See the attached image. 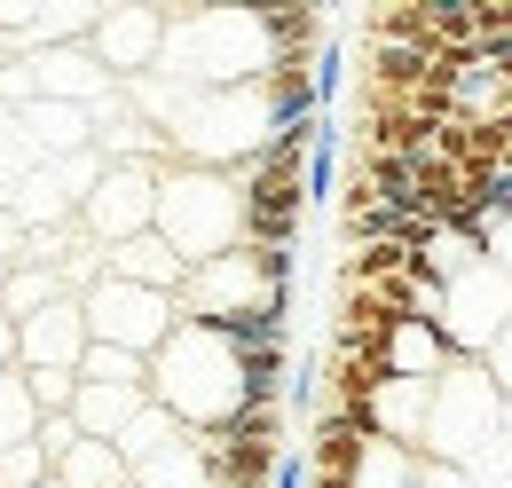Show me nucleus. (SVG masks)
<instances>
[{"instance_id":"23","label":"nucleus","mask_w":512,"mask_h":488,"mask_svg":"<svg viewBox=\"0 0 512 488\" xmlns=\"http://www.w3.org/2000/svg\"><path fill=\"white\" fill-rule=\"evenodd\" d=\"M79 378H87V386H142V378H150V363H142V355H119V347H95V339H87Z\"/></svg>"},{"instance_id":"33","label":"nucleus","mask_w":512,"mask_h":488,"mask_svg":"<svg viewBox=\"0 0 512 488\" xmlns=\"http://www.w3.org/2000/svg\"><path fill=\"white\" fill-rule=\"evenodd\" d=\"M40 488H56V473H48V481H40Z\"/></svg>"},{"instance_id":"32","label":"nucleus","mask_w":512,"mask_h":488,"mask_svg":"<svg viewBox=\"0 0 512 488\" xmlns=\"http://www.w3.org/2000/svg\"><path fill=\"white\" fill-rule=\"evenodd\" d=\"M0 63H8V40H0Z\"/></svg>"},{"instance_id":"2","label":"nucleus","mask_w":512,"mask_h":488,"mask_svg":"<svg viewBox=\"0 0 512 488\" xmlns=\"http://www.w3.org/2000/svg\"><path fill=\"white\" fill-rule=\"evenodd\" d=\"M268 32L260 8H174L166 16V48H158V79L174 87H260L268 79Z\"/></svg>"},{"instance_id":"18","label":"nucleus","mask_w":512,"mask_h":488,"mask_svg":"<svg viewBox=\"0 0 512 488\" xmlns=\"http://www.w3.org/2000/svg\"><path fill=\"white\" fill-rule=\"evenodd\" d=\"M418 473H426V457L418 449H402V441H363L355 449V465L347 473H323V481H339V488H418Z\"/></svg>"},{"instance_id":"11","label":"nucleus","mask_w":512,"mask_h":488,"mask_svg":"<svg viewBox=\"0 0 512 488\" xmlns=\"http://www.w3.org/2000/svg\"><path fill=\"white\" fill-rule=\"evenodd\" d=\"M158 48H166V8H95L87 56L103 63L119 87H127V79H150V71H158Z\"/></svg>"},{"instance_id":"17","label":"nucleus","mask_w":512,"mask_h":488,"mask_svg":"<svg viewBox=\"0 0 512 488\" xmlns=\"http://www.w3.org/2000/svg\"><path fill=\"white\" fill-rule=\"evenodd\" d=\"M449 347L434 323H386L379 331V378H442Z\"/></svg>"},{"instance_id":"20","label":"nucleus","mask_w":512,"mask_h":488,"mask_svg":"<svg viewBox=\"0 0 512 488\" xmlns=\"http://www.w3.org/2000/svg\"><path fill=\"white\" fill-rule=\"evenodd\" d=\"M56 488H127V465L111 441H71V457L56 465Z\"/></svg>"},{"instance_id":"27","label":"nucleus","mask_w":512,"mask_h":488,"mask_svg":"<svg viewBox=\"0 0 512 488\" xmlns=\"http://www.w3.org/2000/svg\"><path fill=\"white\" fill-rule=\"evenodd\" d=\"M489 378H497V386L512 394V323L497 331V347H489Z\"/></svg>"},{"instance_id":"30","label":"nucleus","mask_w":512,"mask_h":488,"mask_svg":"<svg viewBox=\"0 0 512 488\" xmlns=\"http://www.w3.org/2000/svg\"><path fill=\"white\" fill-rule=\"evenodd\" d=\"M0 370H16V323L0 315Z\"/></svg>"},{"instance_id":"10","label":"nucleus","mask_w":512,"mask_h":488,"mask_svg":"<svg viewBox=\"0 0 512 488\" xmlns=\"http://www.w3.org/2000/svg\"><path fill=\"white\" fill-rule=\"evenodd\" d=\"M95 174H103L95 150H79V158H40V166L24 174V189H16V205H8L16 229H64V221H79Z\"/></svg>"},{"instance_id":"19","label":"nucleus","mask_w":512,"mask_h":488,"mask_svg":"<svg viewBox=\"0 0 512 488\" xmlns=\"http://www.w3.org/2000/svg\"><path fill=\"white\" fill-rule=\"evenodd\" d=\"M56 300H71L56 268H8L0 276V315L8 323H24V315H40V307H56Z\"/></svg>"},{"instance_id":"1","label":"nucleus","mask_w":512,"mask_h":488,"mask_svg":"<svg viewBox=\"0 0 512 488\" xmlns=\"http://www.w3.org/2000/svg\"><path fill=\"white\" fill-rule=\"evenodd\" d=\"M142 394L182 433H229L237 410H245V363H237V347H229L213 323H174L166 347L150 355Z\"/></svg>"},{"instance_id":"34","label":"nucleus","mask_w":512,"mask_h":488,"mask_svg":"<svg viewBox=\"0 0 512 488\" xmlns=\"http://www.w3.org/2000/svg\"><path fill=\"white\" fill-rule=\"evenodd\" d=\"M0 276H8V268H0Z\"/></svg>"},{"instance_id":"8","label":"nucleus","mask_w":512,"mask_h":488,"mask_svg":"<svg viewBox=\"0 0 512 488\" xmlns=\"http://www.w3.org/2000/svg\"><path fill=\"white\" fill-rule=\"evenodd\" d=\"M111 449H119V465H127L134 488H213V481H205V449H197V433H182L158 402H142L134 426L119 433Z\"/></svg>"},{"instance_id":"22","label":"nucleus","mask_w":512,"mask_h":488,"mask_svg":"<svg viewBox=\"0 0 512 488\" xmlns=\"http://www.w3.org/2000/svg\"><path fill=\"white\" fill-rule=\"evenodd\" d=\"M32 426H40V410H32L24 378H16V370H0V449H24Z\"/></svg>"},{"instance_id":"3","label":"nucleus","mask_w":512,"mask_h":488,"mask_svg":"<svg viewBox=\"0 0 512 488\" xmlns=\"http://www.w3.org/2000/svg\"><path fill=\"white\" fill-rule=\"evenodd\" d=\"M150 237L174 244V260H221L245 244V205H237V174L213 166H166L158 174V205H150Z\"/></svg>"},{"instance_id":"7","label":"nucleus","mask_w":512,"mask_h":488,"mask_svg":"<svg viewBox=\"0 0 512 488\" xmlns=\"http://www.w3.org/2000/svg\"><path fill=\"white\" fill-rule=\"evenodd\" d=\"M505 323H512V284L489 268V260H473L465 276H449V284H442L434 331H442L449 363H489V347H497Z\"/></svg>"},{"instance_id":"28","label":"nucleus","mask_w":512,"mask_h":488,"mask_svg":"<svg viewBox=\"0 0 512 488\" xmlns=\"http://www.w3.org/2000/svg\"><path fill=\"white\" fill-rule=\"evenodd\" d=\"M16 252H24V229H16V213H0V268H16Z\"/></svg>"},{"instance_id":"13","label":"nucleus","mask_w":512,"mask_h":488,"mask_svg":"<svg viewBox=\"0 0 512 488\" xmlns=\"http://www.w3.org/2000/svg\"><path fill=\"white\" fill-rule=\"evenodd\" d=\"M79 355H87L79 300H56V307H40V315L16 323V370H79Z\"/></svg>"},{"instance_id":"29","label":"nucleus","mask_w":512,"mask_h":488,"mask_svg":"<svg viewBox=\"0 0 512 488\" xmlns=\"http://www.w3.org/2000/svg\"><path fill=\"white\" fill-rule=\"evenodd\" d=\"M418 488H473V481H465L457 465H426V473H418Z\"/></svg>"},{"instance_id":"12","label":"nucleus","mask_w":512,"mask_h":488,"mask_svg":"<svg viewBox=\"0 0 512 488\" xmlns=\"http://www.w3.org/2000/svg\"><path fill=\"white\" fill-rule=\"evenodd\" d=\"M0 134L40 166V158H79L95 142V119L71 111V103H24V111H0Z\"/></svg>"},{"instance_id":"4","label":"nucleus","mask_w":512,"mask_h":488,"mask_svg":"<svg viewBox=\"0 0 512 488\" xmlns=\"http://www.w3.org/2000/svg\"><path fill=\"white\" fill-rule=\"evenodd\" d=\"M182 323H237V315H292V252H260V244H237L221 260H197L182 276Z\"/></svg>"},{"instance_id":"24","label":"nucleus","mask_w":512,"mask_h":488,"mask_svg":"<svg viewBox=\"0 0 512 488\" xmlns=\"http://www.w3.org/2000/svg\"><path fill=\"white\" fill-rule=\"evenodd\" d=\"M48 481V457L24 441V449H0V488H40Z\"/></svg>"},{"instance_id":"5","label":"nucleus","mask_w":512,"mask_h":488,"mask_svg":"<svg viewBox=\"0 0 512 488\" xmlns=\"http://www.w3.org/2000/svg\"><path fill=\"white\" fill-rule=\"evenodd\" d=\"M505 426V386L489 378V363H442V378L426 386V433L418 457L426 465H473Z\"/></svg>"},{"instance_id":"14","label":"nucleus","mask_w":512,"mask_h":488,"mask_svg":"<svg viewBox=\"0 0 512 488\" xmlns=\"http://www.w3.org/2000/svg\"><path fill=\"white\" fill-rule=\"evenodd\" d=\"M426 386H434V378H379V386L363 394V433L418 449V433H426Z\"/></svg>"},{"instance_id":"31","label":"nucleus","mask_w":512,"mask_h":488,"mask_svg":"<svg viewBox=\"0 0 512 488\" xmlns=\"http://www.w3.org/2000/svg\"><path fill=\"white\" fill-rule=\"evenodd\" d=\"M497 441H505V449H512V394H505V426H497Z\"/></svg>"},{"instance_id":"9","label":"nucleus","mask_w":512,"mask_h":488,"mask_svg":"<svg viewBox=\"0 0 512 488\" xmlns=\"http://www.w3.org/2000/svg\"><path fill=\"white\" fill-rule=\"evenodd\" d=\"M158 174L166 166H103L95 174V189H87V205H79V229H87V244H127L150 229V205H158Z\"/></svg>"},{"instance_id":"16","label":"nucleus","mask_w":512,"mask_h":488,"mask_svg":"<svg viewBox=\"0 0 512 488\" xmlns=\"http://www.w3.org/2000/svg\"><path fill=\"white\" fill-rule=\"evenodd\" d=\"M142 402H150V394H142V386H87V378H79V394H71V426H79V441H119V433L134 426V410H142Z\"/></svg>"},{"instance_id":"15","label":"nucleus","mask_w":512,"mask_h":488,"mask_svg":"<svg viewBox=\"0 0 512 488\" xmlns=\"http://www.w3.org/2000/svg\"><path fill=\"white\" fill-rule=\"evenodd\" d=\"M103 276H119V284H142V292H166V300H174L190 268L174 260V244H166V237H150V229H142V237H127V244H111V252H103Z\"/></svg>"},{"instance_id":"21","label":"nucleus","mask_w":512,"mask_h":488,"mask_svg":"<svg viewBox=\"0 0 512 488\" xmlns=\"http://www.w3.org/2000/svg\"><path fill=\"white\" fill-rule=\"evenodd\" d=\"M331 182H339V119H316L308 158H300V197H308V205H323V197H331Z\"/></svg>"},{"instance_id":"26","label":"nucleus","mask_w":512,"mask_h":488,"mask_svg":"<svg viewBox=\"0 0 512 488\" xmlns=\"http://www.w3.org/2000/svg\"><path fill=\"white\" fill-rule=\"evenodd\" d=\"M481 260H489V268H497V276L512 284V213L497 221V229H489V244H481Z\"/></svg>"},{"instance_id":"6","label":"nucleus","mask_w":512,"mask_h":488,"mask_svg":"<svg viewBox=\"0 0 512 488\" xmlns=\"http://www.w3.org/2000/svg\"><path fill=\"white\" fill-rule=\"evenodd\" d=\"M79 315H87V339L95 347H119V355H142V363L182 323V307L166 300V292H142V284H119V276H95L79 292Z\"/></svg>"},{"instance_id":"25","label":"nucleus","mask_w":512,"mask_h":488,"mask_svg":"<svg viewBox=\"0 0 512 488\" xmlns=\"http://www.w3.org/2000/svg\"><path fill=\"white\" fill-rule=\"evenodd\" d=\"M24 174H32V158H24V150H16L8 134H0V213L16 205V189H24Z\"/></svg>"},{"instance_id":"35","label":"nucleus","mask_w":512,"mask_h":488,"mask_svg":"<svg viewBox=\"0 0 512 488\" xmlns=\"http://www.w3.org/2000/svg\"><path fill=\"white\" fill-rule=\"evenodd\" d=\"M127 488H134V481H127Z\"/></svg>"}]
</instances>
